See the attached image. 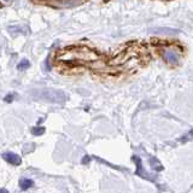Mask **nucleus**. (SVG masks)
<instances>
[{
  "instance_id": "1",
  "label": "nucleus",
  "mask_w": 193,
  "mask_h": 193,
  "mask_svg": "<svg viewBox=\"0 0 193 193\" xmlns=\"http://www.w3.org/2000/svg\"><path fill=\"white\" fill-rule=\"evenodd\" d=\"M34 99L52 103V104H64L68 100V94L60 89L55 88H41V89H33L30 92Z\"/></svg>"
},
{
  "instance_id": "2",
  "label": "nucleus",
  "mask_w": 193,
  "mask_h": 193,
  "mask_svg": "<svg viewBox=\"0 0 193 193\" xmlns=\"http://www.w3.org/2000/svg\"><path fill=\"white\" fill-rule=\"evenodd\" d=\"M96 58V53L87 47H68L60 51L59 59L63 60H93Z\"/></svg>"
},
{
  "instance_id": "3",
  "label": "nucleus",
  "mask_w": 193,
  "mask_h": 193,
  "mask_svg": "<svg viewBox=\"0 0 193 193\" xmlns=\"http://www.w3.org/2000/svg\"><path fill=\"white\" fill-rule=\"evenodd\" d=\"M132 159H133V161L135 162V164H137L135 175H138V176H140V178H142V179H145V180H149V181H153V182H154V179L151 176V174L147 173V171L145 170V168L142 166V163H141L140 157H139V156H133Z\"/></svg>"
},
{
  "instance_id": "4",
  "label": "nucleus",
  "mask_w": 193,
  "mask_h": 193,
  "mask_svg": "<svg viewBox=\"0 0 193 193\" xmlns=\"http://www.w3.org/2000/svg\"><path fill=\"white\" fill-rule=\"evenodd\" d=\"M162 55H163V58L166 59V62H168L171 65H176L179 63V55L174 50H171V48L164 50Z\"/></svg>"
},
{
  "instance_id": "5",
  "label": "nucleus",
  "mask_w": 193,
  "mask_h": 193,
  "mask_svg": "<svg viewBox=\"0 0 193 193\" xmlns=\"http://www.w3.org/2000/svg\"><path fill=\"white\" fill-rule=\"evenodd\" d=\"M2 158L7 163H10L12 166H19L22 163L21 157L17 153H14V152H5V153H2Z\"/></svg>"
},
{
  "instance_id": "6",
  "label": "nucleus",
  "mask_w": 193,
  "mask_h": 193,
  "mask_svg": "<svg viewBox=\"0 0 193 193\" xmlns=\"http://www.w3.org/2000/svg\"><path fill=\"white\" fill-rule=\"evenodd\" d=\"M151 31L156 33V34H166V35H175V34H179L180 31L178 29H173V28H153L151 29Z\"/></svg>"
},
{
  "instance_id": "7",
  "label": "nucleus",
  "mask_w": 193,
  "mask_h": 193,
  "mask_svg": "<svg viewBox=\"0 0 193 193\" xmlns=\"http://www.w3.org/2000/svg\"><path fill=\"white\" fill-rule=\"evenodd\" d=\"M9 31L11 33V34H28L29 33V28L26 27V26H10L9 27Z\"/></svg>"
},
{
  "instance_id": "8",
  "label": "nucleus",
  "mask_w": 193,
  "mask_h": 193,
  "mask_svg": "<svg viewBox=\"0 0 193 193\" xmlns=\"http://www.w3.org/2000/svg\"><path fill=\"white\" fill-rule=\"evenodd\" d=\"M150 166L153 170H156V171H162L163 169H164V166H162V163L158 161V158H156V157H150Z\"/></svg>"
},
{
  "instance_id": "9",
  "label": "nucleus",
  "mask_w": 193,
  "mask_h": 193,
  "mask_svg": "<svg viewBox=\"0 0 193 193\" xmlns=\"http://www.w3.org/2000/svg\"><path fill=\"white\" fill-rule=\"evenodd\" d=\"M33 185H34V181L30 179L22 178V179L19 180V187H21V190H23V191H26V190H28V188H30Z\"/></svg>"
},
{
  "instance_id": "10",
  "label": "nucleus",
  "mask_w": 193,
  "mask_h": 193,
  "mask_svg": "<svg viewBox=\"0 0 193 193\" xmlns=\"http://www.w3.org/2000/svg\"><path fill=\"white\" fill-rule=\"evenodd\" d=\"M193 139V129H191L188 133H186V134H183L181 138L178 139V141L181 142V144H186V142H188V141H191Z\"/></svg>"
},
{
  "instance_id": "11",
  "label": "nucleus",
  "mask_w": 193,
  "mask_h": 193,
  "mask_svg": "<svg viewBox=\"0 0 193 193\" xmlns=\"http://www.w3.org/2000/svg\"><path fill=\"white\" fill-rule=\"evenodd\" d=\"M30 67V62L28 60V59H22L18 64H17V69L18 70H24L27 69V68H29Z\"/></svg>"
},
{
  "instance_id": "12",
  "label": "nucleus",
  "mask_w": 193,
  "mask_h": 193,
  "mask_svg": "<svg viewBox=\"0 0 193 193\" xmlns=\"http://www.w3.org/2000/svg\"><path fill=\"white\" fill-rule=\"evenodd\" d=\"M94 158H96L98 162H100V163H103V164H106V166H109L110 168H113V169H117V170H125V169H123V168H120V166H115V164H111V163H109V162H106V161H104V159H101V158H99V157H96V156H94Z\"/></svg>"
},
{
  "instance_id": "13",
  "label": "nucleus",
  "mask_w": 193,
  "mask_h": 193,
  "mask_svg": "<svg viewBox=\"0 0 193 193\" xmlns=\"http://www.w3.org/2000/svg\"><path fill=\"white\" fill-rule=\"evenodd\" d=\"M45 130H46L45 127H34V128L31 129V134L39 137V135H42V134L45 133Z\"/></svg>"
},
{
  "instance_id": "14",
  "label": "nucleus",
  "mask_w": 193,
  "mask_h": 193,
  "mask_svg": "<svg viewBox=\"0 0 193 193\" xmlns=\"http://www.w3.org/2000/svg\"><path fill=\"white\" fill-rule=\"evenodd\" d=\"M35 150V144H26L23 147V153H29Z\"/></svg>"
},
{
  "instance_id": "15",
  "label": "nucleus",
  "mask_w": 193,
  "mask_h": 193,
  "mask_svg": "<svg viewBox=\"0 0 193 193\" xmlns=\"http://www.w3.org/2000/svg\"><path fill=\"white\" fill-rule=\"evenodd\" d=\"M45 68L47 71H50L51 70V65H50V58H46V60H45Z\"/></svg>"
},
{
  "instance_id": "16",
  "label": "nucleus",
  "mask_w": 193,
  "mask_h": 193,
  "mask_svg": "<svg viewBox=\"0 0 193 193\" xmlns=\"http://www.w3.org/2000/svg\"><path fill=\"white\" fill-rule=\"evenodd\" d=\"M14 94H9V96H5V101H7V103H11L12 100H14Z\"/></svg>"
},
{
  "instance_id": "17",
  "label": "nucleus",
  "mask_w": 193,
  "mask_h": 193,
  "mask_svg": "<svg viewBox=\"0 0 193 193\" xmlns=\"http://www.w3.org/2000/svg\"><path fill=\"white\" fill-rule=\"evenodd\" d=\"M89 161H91L89 156H84V157L82 158V163H83V164H88V163H89Z\"/></svg>"
},
{
  "instance_id": "18",
  "label": "nucleus",
  "mask_w": 193,
  "mask_h": 193,
  "mask_svg": "<svg viewBox=\"0 0 193 193\" xmlns=\"http://www.w3.org/2000/svg\"><path fill=\"white\" fill-rule=\"evenodd\" d=\"M0 192L1 193H6V192H9L7 190H5V188H2V190H0Z\"/></svg>"
},
{
  "instance_id": "19",
  "label": "nucleus",
  "mask_w": 193,
  "mask_h": 193,
  "mask_svg": "<svg viewBox=\"0 0 193 193\" xmlns=\"http://www.w3.org/2000/svg\"><path fill=\"white\" fill-rule=\"evenodd\" d=\"M4 1H11V0H4Z\"/></svg>"
}]
</instances>
